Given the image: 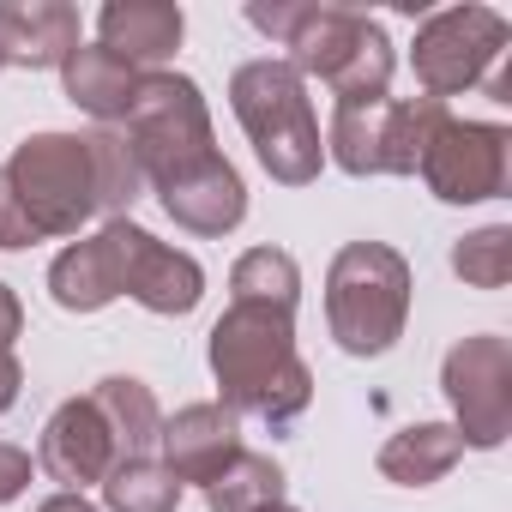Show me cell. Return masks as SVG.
Here are the masks:
<instances>
[{"mask_svg": "<svg viewBox=\"0 0 512 512\" xmlns=\"http://www.w3.org/2000/svg\"><path fill=\"white\" fill-rule=\"evenodd\" d=\"M25 332V308H19V296L0 284V350H13V338Z\"/></svg>", "mask_w": 512, "mask_h": 512, "instance_id": "obj_28", "label": "cell"}, {"mask_svg": "<svg viewBox=\"0 0 512 512\" xmlns=\"http://www.w3.org/2000/svg\"><path fill=\"white\" fill-rule=\"evenodd\" d=\"M25 488H31V452L0 440V506H13Z\"/></svg>", "mask_w": 512, "mask_h": 512, "instance_id": "obj_27", "label": "cell"}, {"mask_svg": "<svg viewBox=\"0 0 512 512\" xmlns=\"http://www.w3.org/2000/svg\"><path fill=\"white\" fill-rule=\"evenodd\" d=\"M452 272L470 284V290H506L512 284V229L506 223H488L476 235H464L452 247Z\"/></svg>", "mask_w": 512, "mask_h": 512, "instance_id": "obj_25", "label": "cell"}, {"mask_svg": "<svg viewBox=\"0 0 512 512\" xmlns=\"http://www.w3.org/2000/svg\"><path fill=\"white\" fill-rule=\"evenodd\" d=\"M235 452H241V416L223 404H187V410L163 416V428H157V458L181 488L187 482L205 488Z\"/></svg>", "mask_w": 512, "mask_h": 512, "instance_id": "obj_13", "label": "cell"}, {"mask_svg": "<svg viewBox=\"0 0 512 512\" xmlns=\"http://www.w3.org/2000/svg\"><path fill=\"white\" fill-rule=\"evenodd\" d=\"M199 494H205V512H266L284 500V470H278V458L241 446Z\"/></svg>", "mask_w": 512, "mask_h": 512, "instance_id": "obj_21", "label": "cell"}, {"mask_svg": "<svg viewBox=\"0 0 512 512\" xmlns=\"http://www.w3.org/2000/svg\"><path fill=\"white\" fill-rule=\"evenodd\" d=\"M440 392L452 404L458 446L494 452L512 434V344L500 332L458 338L440 362Z\"/></svg>", "mask_w": 512, "mask_h": 512, "instance_id": "obj_9", "label": "cell"}, {"mask_svg": "<svg viewBox=\"0 0 512 512\" xmlns=\"http://www.w3.org/2000/svg\"><path fill=\"white\" fill-rule=\"evenodd\" d=\"M73 49H79V13L67 0H0V55H7V67H25V73L67 67Z\"/></svg>", "mask_w": 512, "mask_h": 512, "instance_id": "obj_17", "label": "cell"}, {"mask_svg": "<svg viewBox=\"0 0 512 512\" xmlns=\"http://www.w3.org/2000/svg\"><path fill=\"white\" fill-rule=\"evenodd\" d=\"M139 79H145V73H133V67H127L121 55H109L103 43H79V49L67 55V67H61L67 103L85 109L97 127L127 121V109H133V97H139Z\"/></svg>", "mask_w": 512, "mask_h": 512, "instance_id": "obj_18", "label": "cell"}, {"mask_svg": "<svg viewBox=\"0 0 512 512\" xmlns=\"http://www.w3.org/2000/svg\"><path fill=\"white\" fill-rule=\"evenodd\" d=\"M7 187L25 205L31 229L43 241L79 235L97 217V175H91V145L85 133H31L7 157Z\"/></svg>", "mask_w": 512, "mask_h": 512, "instance_id": "obj_6", "label": "cell"}, {"mask_svg": "<svg viewBox=\"0 0 512 512\" xmlns=\"http://www.w3.org/2000/svg\"><path fill=\"white\" fill-rule=\"evenodd\" d=\"M247 25L284 43V61L302 79H320L338 103H380L392 85V37L362 7H338V0H272L266 7V0H253Z\"/></svg>", "mask_w": 512, "mask_h": 512, "instance_id": "obj_2", "label": "cell"}, {"mask_svg": "<svg viewBox=\"0 0 512 512\" xmlns=\"http://www.w3.org/2000/svg\"><path fill=\"white\" fill-rule=\"evenodd\" d=\"M458 458H464V446H458V428L452 422H410V428H398L380 446V476L398 482V488H428Z\"/></svg>", "mask_w": 512, "mask_h": 512, "instance_id": "obj_20", "label": "cell"}, {"mask_svg": "<svg viewBox=\"0 0 512 512\" xmlns=\"http://www.w3.org/2000/svg\"><path fill=\"white\" fill-rule=\"evenodd\" d=\"M266 512H296V506H284V500H278V506H266Z\"/></svg>", "mask_w": 512, "mask_h": 512, "instance_id": "obj_31", "label": "cell"}, {"mask_svg": "<svg viewBox=\"0 0 512 512\" xmlns=\"http://www.w3.org/2000/svg\"><path fill=\"white\" fill-rule=\"evenodd\" d=\"M103 500H109V512H175L181 506V482L163 470L157 452L115 458V470L103 476Z\"/></svg>", "mask_w": 512, "mask_h": 512, "instance_id": "obj_24", "label": "cell"}, {"mask_svg": "<svg viewBox=\"0 0 512 512\" xmlns=\"http://www.w3.org/2000/svg\"><path fill=\"white\" fill-rule=\"evenodd\" d=\"M43 235L31 229V217H25V205L13 199V187H7V175H0V253H25V247H37Z\"/></svg>", "mask_w": 512, "mask_h": 512, "instance_id": "obj_26", "label": "cell"}, {"mask_svg": "<svg viewBox=\"0 0 512 512\" xmlns=\"http://www.w3.org/2000/svg\"><path fill=\"white\" fill-rule=\"evenodd\" d=\"M181 31H187V13L175 0H109L97 13V43L121 55L133 73H169Z\"/></svg>", "mask_w": 512, "mask_h": 512, "instance_id": "obj_14", "label": "cell"}, {"mask_svg": "<svg viewBox=\"0 0 512 512\" xmlns=\"http://www.w3.org/2000/svg\"><path fill=\"white\" fill-rule=\"evenodd\" d=\"M0 67H7V55H0Z\"/></svg>", "mask_w": 512, "mask_h": 512, "instance_id": "obj_32", "label": "cell"}, {"mask_svg": "<svg viewBox=\"0 0 512 512\" xmlns=\"http://www.w3.org/2000/svg\"><path fill=\"white\" fill-rule=\"evenodd\" d=\"M37 512H97V506H91L85 494H49V500H43Z\"/></svg>", "mask_w": 512, "mask_h": 512, "instance_id": "obj_30", "label": "cell"}, {"mask_svg": "<svg viewBox=\"0 0 512 512\" xmlns=\"http://www.w3.org/2000/svg\"><path fill=\"white\" fill-rule=\"evenodd\" d=\"M506 127L500 121H458L446 115L416 163L422 187L440 205H482L506 193Z\"/></svg>", "mask_w": 512, "mask_h": 512, "instance_id": "obj_10", "label": "cell"}, {"mask_svg": "<svg viewBox=\"0 0 512 512\" xmlns=\"http://www.w3.org/2000/svg\"><path fill=\"white\" fill-rule=\"evenodd\" d=\"M121 139L139 163V175L151 187L187 175L193 163H205L217 145H211V109H205V91L187 79V73H145L139 79V97L121 121Z\"/></svg>", "mask_w": 512, "mask_h": 512, "instance_id": "obj_5", "label": "cell"}, {"mask_svg": "<svg viewBox=\"0 0 512 512\" xmlns=\"http://www.w3.org/2000/svg\"><path fill=\"white\" fill-rule=\"evenodd\" d=\"M19 386H25V368H19V356H13V350H0V416H7V410L19 404Z\"/></svg>", "mask_w": 512, "mask_h": 512, "instance_id": "obj_29", "label": "cell"}, {"mask_svg": "<svg viewBox=\"0 0 512 512\" xmlns=\"http://www.w3.org/2000/svg\"><path fill=\"white\" fill-rule=\"evenodd\" d=\"M211 374L223 392V410L266 422L272 434L296 428L314 404V368L296 350V314L260 308V302H229L211 326Z\"/></svg>", "mask_w": 512, "mask_h": 512, "instance_id": "obj_1", "label": "cell"}, {"mask_svg": "<svg viewBox=\"0 0 512 512\" xmlns=\"http://www.w3.org/2000/svg\"><path fill=\"white\" fill-rule=\"evenodd\" d=\"M506 43H512V25L494 7H476V0H470V7L428 13L422 31H416V49H410L422 97L446 103V97L482 91L494 79V67L506 61Z\"/></svg>", "mask_w": 512, "mask_h": 512, "instance_id": "obj_8", "label": "cell"}, {"mask_svg": "<svg viewBox=\"0 0 512 512\" xmlns=\"http://www.w3.org/2000/svg\"><path fill=\"white\" fill-rule=\"evenodd\" d=\"M446 103L434 97H380V103H338L326 127V157L344 175H416Z\"/></svg>", "mask_w": 512, "mask_h": 512, "instance_id": "obj_7", "label": "cell"}, {"mask_svg": "<svg viewBox=\"0 0 512 512\" xmlns=\"http://www.w3.org/2000/svg\"><path fill=\"white\" fill-rule=\"evenodd\" d=\"M229 109L260 157V169L284 187H308L320 181V163H326V145H320V121H314V103H308V79L290 67V61H247L235 67L229 79Z\"/></svg>", "mask_w": 512, "mask_h": 512, "instance_id": "obj_3", "label": "cell"}, {"mask_svg": "<svg viewBox=\"0 0 512 512\" xmlns=\"http://www.w3.org/2000/svg\"><path fill=\"white\" fill-rule=\"evenodd\" d=\"M410 320V260L386 241H350L326 272V326L344 356H386Z\"/></svg>", "mask_w": 512, "mask_h": 512, "instance_id": "obj_4", "label": "cell"}, {"mask_svg": "<svg viewBox=\"0 0 512 512\" xmlns=\"http://www.w3.org/2000/svg\"><path fill=\"white\" fill-rule=\"evenodd\" d=\"M151 193L163 199V211H169L187 235H229V229H241V217H247V187H241L235 163L217 157V151H211L205 163H193L187 175L151 187Z\"/></svg>", "mask_w": 512, "mask_h": 512, "instance_id": "obj_15", "label": "cell"}, {"mask_svg": "<svg viewBox=\"0 0 512 512\" xmlns=\"http://www.w3.org/2000/svg\"><path fill=\"white\" fill-rule=\"evenodd\" d=\"M37 464H43L49 482H61V494H85L91 482H103L115 470V440H109V428H103L91 398H67L49 416Z\"/></svg>", "mask_w": 512, "mask_h": 512, "instance_id": "obj_12", "label": "cell"}, {"mask_svg": "<svg viewBox=\"0 0 512 512\" xmlns=\"http://www.w3.org/2000/svg\"><path fill=\"white\" fill-rule=\"evenodd\" d=\"M133 217H115L103 223L97 235L73 241L55 253V266H49V296L55 308L67 314H97L109 308L115 296H127V247H133Z\"/></svg>", "mask_w": 512, "mask_h": 512, "instance_id": "obj_11", "label": "cell"}, {"mask_svg": "<svg viewBox=\"0 0 512 512\" xmlns=\"http://www.w3.org/2000/svg\"><path fill=\"white\" fill-rule=\"evenodd\" d=\"M85 145H91V175H97V217L115 223V217H127L139 205L145 175H139V163H133V151H127V139L115 127H91Z\"/></svg>", "mask_w": 512, "mask_h": 512, "instance_id": "obj_23", "label": "cell"}, {"mask_svg": "<svg viewBox=\"0 0 512 512\" xmlns=\"http://www.w3.org/2000/svg\"><path fill=\"white\" fill-rule=\"evenodd\" d=\"M229 302H260V308H284L296 314L302 302V266L284 247H247L229 266Z\"/></svg>", "mask_w": 512, "mask_h": 512, "instance_id": "obj_22", "label": "cell"}, {"mask_svg": "<svg viewBox=\"0 0 512 512\" xmlns=\"http://www.w3.org/2000/svg\"><path fill=\"white\" fill-rule=\"evenodd\" d=\"M127 296L145 314H157V320H181V314L199 308L205 272H199L193 253L157 241L151 229H133V247H127Z\"/></svg>", "mask_w": 512, "mask_h": 512, "instance_id": "obj_16", "label": "cell"}, {"mask_svg": "<svg viewBox=\"0 0 512 512\" xmlns=\"http://www.w3.org/2000/svg\"><path fill=\"white\" fill-rule=\"evenodd\" d=\"M91 404H97V416H103V428H109V440H115V458H145V452H157L163 410H157V398H151L145 380L109 374V380L91 386Z\"/></svg>", "mask_w": 512, "mask_h": 512, "instance_id": "obj_19", "label": "cell"}]
</instances>
